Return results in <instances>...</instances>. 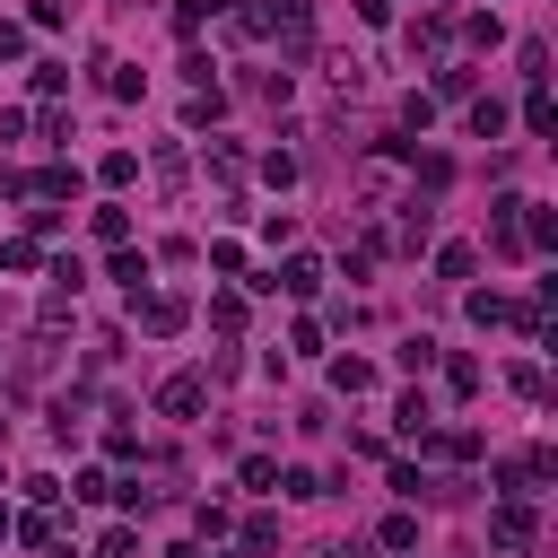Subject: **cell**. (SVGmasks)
I'll return each instance as SVG.
<instances>
[{"label":"cell","instance_id":"obj_1","mask_svg":"<svg viewBox=\"0 0 558 558\" xmlns=\"http://www.w3.org/2000/svg\"><path fill=\"white\" fill-rule=\"evenodd\" d=\"M262 35H279V61L314 52V9L305 0H262Z\"/></svg>","mask_w":558,"mask_h":558},{"label":"cell","instance_id":"obj_2","mask_svg":"<svg viewBox=\"0 0 558 558\" xmlns=\"http://www.w3.org/2000/svg\"><path fill=\"white\" fill-rule=\"evenodd\" d=\"M532 541H541V514H532L523 497H506V506L488 514V549H506V558H523Z\"/></svg>","mask_w":558,"mask_h":558},{"label":"cell","instance_id":"obj_3","mask_svg":"<svg viewBox=\"0 0 558 558\" xmlns=\"http://www.w3.org/2000/svg\"><path fill=\"white\" fill-rule=\"evenodd\" d=\"M157 410H166V418H201V410H209V375H201V366L166 375V384H157Z\"/></svg>","mask_w":558,"mask_h":558},{"label":"cell","instance_id":"obj_4","mask_svg":"<svg viewBox=\"0 0 558 558\" xmlns=\"http://www.w3.org/2000/svg\"><path fill=\"white\" fill-rule=\"evenodd\" d=\"M131 314H140V331H148V340H174V331L192 323V305H183V296H131Z\"/></svg>","mask_w":558,"mask_h":558},{"label":"cell","instance_id":"obj_5","mask_svg":"<svg viewBox=\"0 0 558 558\" xmlns=\"http://www.w3.org/2000/svg\"><path fill=\"white\" fill-rule=\"evenodd\" d=\"M488 253H506V262L523 253V192H506V201H497V218H488Z\"/></svg>","mask_w":558,"mask_h":558},{"label":"cell","instance_id":"obj_6","mask_svg":"<svg viewBox=\"0 0 558 558\" xmlns=\"http://www.w3.org/2000/svg\"><path fill=\"white\" fill-rule=\"evenodd\" d=\"M270 288H288V296H323V253H288V262L270 270Z\"/></svg>","mask_w":558,"mask_h":558},{"label":"cell","instance_id":"obj_7","mask_svg":"<svg viewBox=\"0 0 558 558\" xmlns=\"http://www.w3.org/2000/svg\"><path fill=\"white\" fill-rule=\"evenodd\" d=\"M427 235H436V209H427V201H401V227H392L384 244H392V253H418Z\"/></svg>","mask_w":558,"mask_h":558},{"label":"cell","instance_id":"obj_8","mask_svg":"<svg viewBox=\"0 0 558 558\" xmlns=\"http://www.w3.org/2000/svg\"><path fill=\"white\" fill-rule=\"evenodd\" d=\"M418 445H427L436 462H480V427H427Z\"/></svg>","mask_w":558,"mask_h":558},{"label":"cell","instance_id":"obj_9","mask_svg":"<svg viewBox=\"0 0 558 558\" xmlns=\"http://www.w3.org/2000/svg\"><path fill=\"white\" fill-rule=\"evenodd\" d=\"M445 9H427V17H410V52H427V61H445Z\"/></svg>","mask_w":558,"mask_h":558},{"label":"cell","instance_id":"obj_10","mask_svg":"<svg viewBox=\"0 0 558 558\" xmlns=\"http://www.w3.org/2000/svg\"><path fill=\"white\" fill-rule=\"evenodd\" d=\"M96 183H105V192L140 183V157H131V148H105V157H96Z\"/></svg>","mask_w":558,"mask_h":558},{"label":"cell","instance_id":"obj_11","mask_svg":"<svg viewBox=\"0 0 558 558\" xmlns=\"http://www.w3.org/2000/svg\"><path fill=\"white\" fill-rule=\"evenodd\" d=\"M78 192V166H44L35 183H26V201H70Z\"/></svg>","mask_w":558,"mask_h":558},{"label":"cell","instance_id":"obj_12","mask_svg":"<svg viewBox=\"0 0 558 558\" xmlns=\"http://www.w3.org/2000/svg\"><path fill=\"white\" fill-rule=\"evenodd\" d=\"M192 532H201V541H227V532H235L227 497H201V506H192Z\"/></svg>","mask_w":558,"mask_h":558},{"label":"cell","instance_id":"obj_13","mask_svg":"<svg viewBox=\"0 0 558 558\" xmlns=\"http://www.w3.org/2000/svg\"><path fill=\"white\" fill-rule=\"evenodd\" d=\"M218 113H227V96H218V87H192V96H183V122H192V131H209Z\"/></svg>","mask_w":558,"mask_h":558},{"label":"cell","instance_id":"obj_14","mask_svg":"<svg viewBox=\"0 0 558 558\" xmlns=\"http://www.w3.org/2000/svg\"><path fill=\"white\" fill-rule=\"evenodd\" d=\"M209 174L235 192V183H244V148H235V140H209Z\"/></svg>","mask_w":558,"mask_h":558},{"label":"cell","instance_id":"obj_15","mask_svg":"<svg viewBox=\"0 0 558 558\" xmlns=\"http://www.w3.org/2000/svg\"><path fill=\"white\" fill-rule=\"evenodd\" d=\"M87 227H96V244H131V209H122V201H105Z\"/></svg>","mask_w":558,"mask_h":558},{"label":"cell","instance_id":"obj_16","mask_svg":"<svg viewBox=\"0 0 558 558\" xmlns=\"http://www.w3.org/2000/svg\"><path fill=\"white\" fill-rule=\"evenodd\" d=\"M0 270H44V244L35 235H0Z\"/></svg>","mask_w":558,"mask_h":558},{"label":"cell","instance_id":"obj_17","mask_svg":"<svg viewBox=\"0 0 558 558\" xmlns=\"http://www.w3.org/2000/svg\"><path fill=\"white\" fill-rule=\"evenodd\" d=\"M113 279H122L131 296H148V253H131V244H113Z\"/></svg>","mask_w":558,"mask_h":558},{"label":"cell","instance_id":"obj_18","mask_svg":"<svg viewBox=\"0 0 558 558\" xmlns=\"http://www.w3.org/2000/svg\"><path fill=\"white\" fill-rule=\"evenodd\" d=\"M331 392H375V366L366 357H331Z\"/></svg>","mask_w":558,"mask_h":558},{"label":"cell","instance_id":"obj_19","mask_svg":"<svg viewBox=\"0 0 558 558\" xmlns=\"http://www.w3.org/2000/svg\"><path fill=\"white\" fill-rule=\"evenodd\" d=\"M392 418H401V436H427V427H436V401H427V392H401Z\"/></svg>","mask_w":558,"mask_h":558},{"label":"cell","instance_id":"obj_20","mask_svg":"<svg viewBox=\"0 0 558 558\" xmlns=\"http://www.w3.org/2000/svg\"><path fill=\"white\" fill-rule=\"evenodd\" d=\"M9 532H17V541H26V549H61V532H52V514H44V506H35V514H17V523H9Z\"/></svg>","mask_w":558,"mask_h":558},{"label":"cell","instance_id":"obj_21","mask_svg":"<svg viewBox=\"0 0 558 558\" xmlns=\"http://www.w3.org/2000/svg\"><path fill=\"white\" fill-rule=\"evenodd\" d=\"M209 17H227V0H174V35H201Z\"/></svg>","mask_w":558,"mask_h":558},{"label":"cell","instance_id":"obj_22","mask_svg":"<svg viewBox=\"0 0 558 558\" xmlns=\"http://www.w3.org/2000/svg\"><path fill=\"white\" fill-rule=\"evenodd\" d=\"M523 131H541V140L558 131V105H549V87H532V96H523Z\"/></svg>","mask_w":558,"mask_h":558},{"label":"cell","instance_id":"obj_23","mask_svg":"<svg viewBox=\"0 0 558 558\" xmlns=\"http://www.w3.org/2000/svg\"><path fill=\"white\" fill-rule=\"evenodd\" d=\"M410 174H418V183H427V192H445V183H453V157H436V148H427V157H418V148H410Z\"/></svg>","mask_w":558,"mask_h":558},{"label":"cell","instance_id":"obj_24","mask_svg":"<svg viewBox=\"0 0 558 558\" xmlns=\"http://www.w3.org/2000/svg\"><path fill=\"white\" fill-rule=\"evenodd\" d=\"M462 305H471V323H480V331H488V323H506V314H514V305H506V296H497V288H471V296H462Z\"/></svg>","mask_w":558,"mask_h":558},{"label":"cell","instance_id":"obj_25","mask_svg":"<svg viewBox=\"0 0 558 558\" xmlns=\"http://www.w3.org/2000/svg\"><path fill=\"white\" fill-rule=\"evenodd\" d=\"M514 61H523V78H532V87H549V44H541V35H523V52H514Z\"/></svg>","mask_w":558,"mask_h":558},{"label":"cell","instance_id":"obj_26","mask_svg":"<svg viewBox=\"0 0 558 558\" xmlns=\"http://www.w3.org/2000/svg\"><path fill=\"white\" fill-rule=\"evenodd\" d=\"M427 96H471V70H462V61L445 52V61H436V87H427Z\"/></svg>","mask_w":558,"mask_h":558},{"label":"cell","instance_id":"obj_27","mask_svg":"<svg viewBox=\"0 0 558 558\" xmlns=\"http://www.w3.org/2000/svg\"><path fill=\"white\" fill-rule=\"evenodd\" d=\"M471 131L497 140V131H506V105H497V96H471Z\"/></svg>","mask_w":558,"mask_h":558},{"label":"cell","instance_id":"obj_28","mask_svg":"<svg viewBox=\"0 0 558 558\" xmlns=\"http://www.w3.org/2000/svg\"><path fill=\"white\" fill-rule=\"evenodd\" d=\"M436 270H445V279H471L480 253H471V244H436Z\"/></svg>","mask_w":558,"mask_h":558},{"label":"cell","instance_id":"obj_29","mask_svg":"<svg viewBox=\"0 0 558 558\" xmlns=\"http://www.w3.org/2000/svg\"><path fill=\"white\" fill-rule=\"evenodd\" d=\"M270 549H279V523L253 514V523H244V558H270Z\"/></svg>","mask_w":558,"mask_h":558},{"label":"cell","instance_id":"obj_30","mask_svg":"<svg viewBox=\"0 0 558 558\" xmlns=\"http://www.w3.org/2000/svg\"><path fill=\"white\" fill-rule=\"evenodd\" d=\"M375 541H384V549H418V514H384Z\"/></svg>","mask_w":558,"mask_h":558},{"label":"cell","instance_id":"obj_31","mask_svg":"<svg viewBox=\"0 0 558 558\" xmlns=\"http://www.w3.org/2000/svg\"><path fill=\"white\" fill-rule=\"evenodd\" d=\"M105 87H113L122 105H140V70H131V61H105Z\"/></svg>","mask_w":558,"mask_h":558},{"label":"cell","instance_id":"obj_32","mask_svg":"<svg viewBox=\"0 0 558 558\" xmlns=\"http://www.w3.org/2000/svg\"><path fill=\"white\" fill-rule=\"evenodd\" d=\"M401 122H410V131H427V122H436V96H427V87H410V96H401Z\"/></svg>","mask_w":558,"mask_h":558},{"label":"cell","instance_id":"obj_33","mask_svg":"<svg viewBox=\"0 0 558 558\" xmlns=\"http://www.w3.org/2000/svg\"><path fill=\"white\" fill-rule=\"evenodd\" d=\"M262 183H270V192H288V183H296V157H288V148H270V157H262Z\"/></svg>","mask_w":558,"mask_h":558},{"label":"cell","instance_id":"obj_34","mask_svg":"<svg viewBox=\"0 0 558 558\" xmlns=\"http://www.w3.org/2000/svg\"><path fill=\"white\" fill-rule=\"evenodd\" d=\"M401 366H410V375H427V366H436V340H427V331H410V340H401Z\"/></svg>","mask_w":558,"mask_h":558},{"label":"cell","instance_id":"obj_35","mask_svg":"<svg viewBox=\"0 0 558 558\" xmlns=\"http://www.w3.org/2000/svg\"><path fill=\"white\" fill-rule=\"evenodd\" d=\"M445 384L471 401V392H480V357H445Z\"/></svg>","mask_w":558,"mask_h":558},{"label":"cell","instance_id":"obj_36","mask_svg":"<svg viewBox=\"0 0 558 558\" xmlns=\"http://www.w3.org/2000/svg\"><path fill=\"white\" fill-rule=\"evenodd\" d=\"M235 480H244V488H279V462H270V453H244V471H235Z\"/></svg>","mask_w":558,"mask_h":558},{"label":"cell","instance_id":"obj_37","mask_svg":"<svg viewBox=\"0 0 558 558\" xmlns=\"http://www.w3.org/2000/svg\"><path fill=\"white\" fill-rule=\"evenodd\" d=\"M462 35H471V44H480V52H488V44H506V26H497V9H480V17H471V26H462Z\"/></svg>","mask_w":558,"mask_h":558},{"label":"cell","instance_id":"obj_38","mask_svg":"<svg viewBox=\"0 0 558 558\" xmlns=\"http://www.w3.org/2000/svg\"><path fill=\"white\" fill-rule=\"evenodd\" d=\"M35 131H44L52 148H70V113H61V105H44V113H35Z\"/></svg>","mask_w":558,"mask_h":558},{"label":"cell","instance_id":"obj_39","mask_svg":"<svg viewBox=\"0 0 558 558\" xmlns=\"http://www.w3.org/2000/svg\"><path fill=\"white\" fill-rule=\"evenodd\" d=\"M209 323L218 331H244V296H209Z\"/></svg>","mask_w":558,"mask_h":558},{"label":"cell","instance_id":"obj_40","mask_svg":"<svg viewBox=\"0 0 558 558\" xmlns=\"http://www.w3.org/2000/svg\"><path fill=\"white\" fill-rule=\"evenodd\" d=\"M288 349H305V357H314V349H323V323H314V314H296V323H288Z\"/></svg>","mask_w":558,"mask_h":558},{"label":"cell","instance_id":"obj_41","mask_svg":"<svg viewBox=\"0 0 558 558\" xmlns=\"http://www.w3.org/2000/svg\"><path fill=\"white\" fill-rule=\"evenodd\" d=\"M506 384H514V392H523V401H549V375H541V366H514V375H506Z\"/></svg>","mask_w":558,"mask_h":558},{"label":"cell","instance_id":"obj_42","mask_svg":"<svg viewBox=\"0 0 558 558\" xmlns=\"http://www.w3.org/2000/svg\"><path fill=\"white\" fill-rule=\"evenodd\" d=\"M70 497H87V506H105V497H113V480H105V471H78V480H70Z\"/></svg>","mask_w":558,"mask_h":558},{"label":"cell","instance_id":"obj_43","mask_svg":"<svg viewBox=\"0 0 558 558\" xmlns=\"http://www.w3.org/2000/svg\"><path fill=\"white\" fill-rule=\"evenodd\" d=\"M131 549H140V541H131V523H113V532L96 541V558H131Z\"/></svg>","mask_w":558,"mask_h":558},{"label":"cell","instance_id":"obj_44","mask_svg":"<svg viewBox=\"0 0 558 558\" xmlns=\"http://www.w3.org/2000/svg\"><path fill=\"white\" fill-rule=\"evenodd\" d=\"M17 52H26V26H17V17H0V61H17Z\"/></svg>","mask_w":558,"mask_h":558},{"label":"cell","instance_id":"obj_45","mask_svg":"<svg viewBox=\"0 0 558 558\" xmlns=\"http://www.w3.org/2000/svg\"><path fill=\"white\" fill-rule=\"evenodd\" d=\"M9 523H17V514H9V506H0V541H9Z\"/></svg>","mask_w":558,"mask_h":558}]
</instances>
